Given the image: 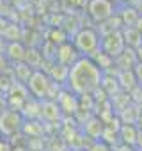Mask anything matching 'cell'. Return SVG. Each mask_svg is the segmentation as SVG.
<instances>
[{
  "label": "cell",
  "instance_id": "1",
  "mask_svg": "<svg viewBox=\"0 0 142 151\" xmlns=\"http://www.w3.org/2000/svg\"><path fill=\"white\" fill-rule=\"evenodd\" d=\"M103 82V71L91 57H80L67 73V87L77 96H85L96 91Z\"/></svg>",
  "mask_w": 142,
  "mask_h": 151
},
{
  "label": "cell",
  "instance_id": "2",
  "mask_svg": "<svg viewBox=\"0 0 142 151\" xmlns=\"http://www.w3.org/2000/svg\"><path fill=\"white\" fill-rule=\"evenodd\" d=\"M73 46L80 57H93L101 48V37L94 29H80L73 37Z\"/></svg>",
  "mask_w": 142,
  "mask_h": 151
},
{
  "label": "cell",
  "instance_id": "3",
  "mask_svg": "<svg viewBox=\"0 0 142 151\" xmlns=\"http://www.w3.org/2000/svg\"><path fill=\"white\" fill-rule=\"evenodd\" d=\"M52 84H53V82L50 80V77H48L46 73L36 69V71H32L30 78H29V82H27V89H29V93H30L32 98H36V100L41 101V100H44L46 96H50Z\"/></svg>",
  "mask_w": 142,
  "mask_h": 151
},
{
  "label": "cell",
  "instance_id": "4",
  "mask_svg": "<svg viewBox=\"0 0 142 151\" xmlns=\"http://www.w3.org/2000/svg\"><path fill=\"white\" fill-rule=\"evenodd\" d=\"M87 13L94 22H107L108 18H112L114 4L110 0H89Z\"/></svg>",
  "mask_w": 142,
  "mask_h": 151
},
{
  "label": "cell",
  "instance_id": "5",
  "mask_svg": "<svg viewBox=\"0 0 142 151\" xmlns=\"http://www.w3.org/2000/svg\"><path fill=\"white\" fill-rule=\"evenodd\" d=\"M23 124V119H22V114L14 109H9L6 112H2L0 116V132L4 135H11L14 132H18Z\"/></svg>",
  "mask_w": 142,
  "mask_h": 151
},
{
  "label": "cell",
  "instance_id": "6",
  "mask_svg": "<svg viewBox=\"0 0 142 151\" xmlns=\"http://www.w3.org/2000/svg\"><path fill=\"white\" fill-rule=\"evenodd\" d=\"M124 37H123V34L121 32H112V34H108V36H103V39H101V48H103V52L107 53V55H110L112 59L114 57H119L121 53H123V50H124Z\"/></svg>",
  "mask_w": 142,
  "mask_h": 151
},
{
  "label": "cell",
  "instance_id": "7",
  "mask_svg": "<svg viewBox=\"0 0 142 151\" xmlns=\"http://www.w3.org/2000/svg\"><path fill=\"white\" fill-rule=\"evenodd\" d=\"M29 94H30V93H29V89H27L25 84H22V82H13L11 87H9V103L14 107V110H22L23 105L30 100Z\"/></svg>",
  "mask_w": 142,
  "mask_h": 151
},
{
  "label": "cell",
  "instance_id": "8",
  "mask_svg": "<svg viewBox=\"0 0 142 151\" xmlns=\"http://www.w3.org/2000/svg\"><path fill=\"white\" fill-rule=\"evenodd\" d=\"M78 59H80V53L77 52L73 43H60L59 45V48H57V62L60 66L71 68Z\"/></svg>",
  "mask_w": 142,
  "mask_h": 151
},
{
  "label": "cell",
  "instance_id": "9",
  "mask_svg": "<svg viewBox=\"0 0 142 151\" xmlns=\"http://www.w3.org/2000/svg\"><path fill=\"white\" fill-rule=\"evenodd\" d=\"M59 105H62L60 110L66 112V114H75V112L80 109V101H78L77 94L71 93V91L62 93V94L59 96Z\"/></svg>",
  "mask_w": 142,
  "mask_h": 151
},
{
  "label": "cell",
  "instance_id": "10",
  "mask_svg": "<svg viewBox=\"0 0 142 151\" xmlns=\"http://www.w3.org/2000/svg\"><path fill=\"white\" fill-rule=\"evenodd\" d=\"M41 117L46 121H57L60 119V107L55 101H44L41 109Z\"/></svg>",
  "mask_w": 142,
  "mask_h": 151
},
{
  "label": "cell",
  "instance_id": "11",
  "mask_svg": "<svg viewBox=\"0 0 142 151\" xmlns=\"http://www.w3.org/2000/svg\"><path fill=\"white\" fill-rule=\"evenodd\" d=\"M7 53L11 59L18 60V62H25V55H27V50L20 45V43H11L9 48H7Z\"/></svg>",
  "mask_w": 142,
  "mask_h": 151
},
{
  "label": "cell",
  "instance_id": "12",
  "mask_svg": "<svg viewBox=\"0 0 142 151\" xmlns=\"http://www.w3.org/2000/svg\"><path fill=\"white\" fill-rule=\"evenodd\" d=\"M123 37H124V43H128L130 46H140V39H142V36H140V32L137 30V29H128V30H124V34H123Z\"/></svg>",
  "mask_w": 142,
  "mask_h": 151
},
{
  "label": "cell",
  "instance_id": "13",
  "mask_svg": "<svg viewBox=\"0 0 142 151\" xmlns=\"http://www.w3.org/2000/svg\"><path fill=\"white\" fill-rule=\"evenodd\" d=\"M91 151H110V147H108L107 144H103V142H96V144L91 147Z\"/></svg>",
  "mask_w": 142,
  "mask_h": 151
}]
</instances>
